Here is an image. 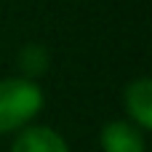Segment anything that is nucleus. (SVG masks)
<instances>
[{
  "mask_svg": "<svg viewBox=\"0 0 152 152\" xmlns=\"http://www.w3.org/2000/svg\"><path fill=\"white\" fill-rule=\"evenodd\" d=\"M19 64L24 67V72H29V75H40V72L48 67V53H45L43 48H37V45H29V48L21 51Z\"/></svg>",
  "mask_w": 152,
  "mask_h": 152,
  "instance_id": "5",
  "label": "nucleus"
},
{
  "mask_svg": "<svg viewBox=\"0 0 152 152\" xmlns=\"http://www.w3.org/2000/svg\"><path fill=\"white\" fill-rule=\"evenodd\" d=\"M19 131L21 134L16 136L11 152H69L64 136L48 126H29Z\"/></svg>",
  "mask_w": 152,
  "mask_h": 152,
  "instance_id": "3",
  "label": "nucleus"
},
{
  "mask_svg": "<svg viewBox=\"0 0 152 152\" xmlns=\"http://www.w3.org/2000/svg\"><path fill=\"white\" fill-rule=\"evenodd\" d=\"M102 152H147L144 131L126 120H112L102 128Z\"/></svg>",
  "mask_w": 152,
  "mask_h": 152,
  "instance_id": "2",
  "label": "nucleus"
},
{
  "mask_svg": "<svg viewBox=\"0 0 152 152\" xmlns=\"http://www.w3.org/2000/svg\"><path fill=\"white\" fill-rule=\"evenodd\" d=\"M43 110V91L27 77L0 80V134L24 128Z\"/></svg>",
  "mask_w": 152,
  "mask_h": 152,
  "instance_id": "1",
  "label": "nucleus"
},
{
  "mask_svg": "<svg viewBox=\"0 0 152 152\" xmlns=\"http://www.w3.org/2000/svg\"><path fill=\"white\" fill-rule=\"evenodd\" d=\"M126 110L142 131L152 128V83L147 77H139L126 88Z\"/></svg>",
  "mask_w": 152,
  "mask_h": 152,
  "instance_id": "4",
  "label": "nucleus"
}]
</instances>
